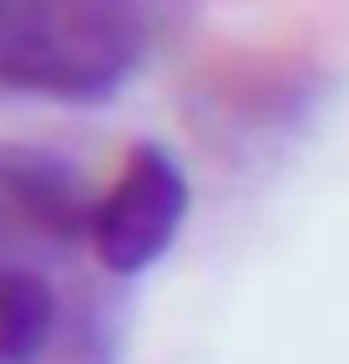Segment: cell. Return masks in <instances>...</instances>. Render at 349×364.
<instances>
[{
    "instance_id": "3",
    "label": "cell",
    "mask_w": 349,
    "mask_h": 364,
    "mask_svg": "<svg viewBox=\"0 0 349 364\" xmlns=\"http://www.w3.org/2000/svg\"><path fill=\"white\" fill-rule=\"evenodd\" d=\"M86 203V182L61 152L0 142V268L81 248Z\"/></svg>"
},
{
    "instance_id": "2",
    "label": "cell",
    "mask_w": 349,
    "mask_h": 364,
    "mask_svg": "<svg viewBox=\"0 0 349 364\" xmlns=\"http://www.w3.org/2000/svg\"><path fill=\"white\" fill-rule=\"evenodd\" d=\"M188 208L193 188L178 157L157 142H137L122 157L112 188L86 203L81 248H92L97 268L112 279H137L178 243Z\"/></svg>"
},
{
    "instance_id": "4",
    "label": "cell",
    "mask_w": 349,
    "mask_h": 364,
    "mask_svg": "<svg viewBox=\"0 0 349 364\" xmlns=\"http://www.w3.org/2000/svg\"><path fill=\"white\" fill-rule=\"evenodd\" d=\"M61 324V294L41 268H0V364H41Z\"/></svg>"
},
{
    "instance_id": "1",
    "label": "cell",
    "mask_w": 349,
    "mask_h": 364,
    "mask_svg": "<svg viewBox=\"0 0 349 364\" xmlns=\"http://www.w3.org/2000/svg\"><path fill=\"white\" fill-rule=\"evenodd\" d=\"M147 46V0H0V102L102 107Z\"/></svg>"
}]
</instances>
